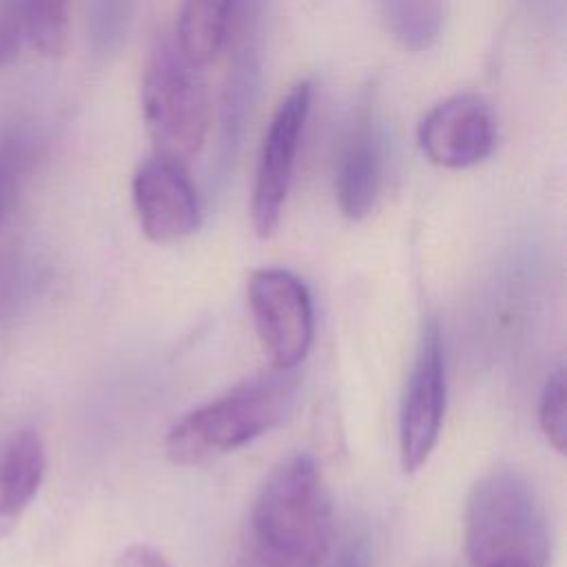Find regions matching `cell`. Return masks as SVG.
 <instances>
[{
    "label": "cell",
    "instance_id": "obj_5",
    "mask_svg": "<svg viewBox=\"0 0 567 567\" xmlns=\"http://www.w3.org/2000/svg\"><path fill=\"white\" fill-rule=\"evenodd\" d=\"M248 306L272 365L295 370L315 337V308L306 281L286 268H259L248 281Z\"/></svg>",
    "mask_w": 567,
    "mask_h": 567
},
{
    "label": "cell",
    "instance_id": "obj_17",
    "mask_svg": "<svg viewBox=\"0 0 567 567\" xmlns=\"http://www.w3.org/2000/svg\"><path fill=\"white\" fill-rule=\"evenodd\" d=\"M567 388H565V370L558 368L551 372L540 390L538 399V423L547 441L556 452H565L567 443Z\"/></svg>",
    "mask_w": 567,
    "mask_h": 567
},
{
    "label": "cell",
    "instance_id": "obj_10",
    "mask_svg": "<svg viewBox=\"0 0 567 567\" xmlns=\"http://www.w3.org/2000/svg\"><path fill=\"white\" fill-rule=\"evenodd\" d=\"M496 144V120L476 93H456L439 102L419 124L423 155L443 168L481 164Z\"/></svg>",
    "mask_w": 567,
    "mask_h": 567
},
{
    "label": "cell",
    "instance_id": "obj_2",
    "mask_svg": "<svg viewBox=\"0 0 567 567\" xmlns=\"http://www.w3.org/2000/svg\"><path fill=\"white\" fill-rule=\"evenodd\" d=\"M295 394V372L272 365L175 421L164 452L175 465H206L277 427L290 414Z\"/></svg>",
    "mask_w": 567,
    "mask_h": 567
},
{
    "label": "cell",
    "instance_id": "obj_8",
    "mask_svg": "<svg viewBox=\"0 0 567 567\" xmlns=\"http://www.w3.org/2000/svg\"><path fill=\"white\" fill-rule=\"evenodd\" d=\"M261 0H241L233 24L235 49L228 60V71L219 104V144L217 166L226 171L241 148L246 126L250 122L259 84H261ZM230 31V33H233Z\"/></svg>",
    "mask_w": 567,
    "mask_h": 567
},
{
    "label": "cell",
    "instance_id": "obj_14",
    "mask_svg": "<svg viewBox=\"0 0 567 567\" xmlns=\"http://www.w3.org/2000/svg\"><path fill=\"white\" fill-rule=\"evenodd\" d=\"M381 11L388 31L408 51H425L441 38L445 0H381Z\"/></svg>",
    "mask_w": 567,
    "mask_h": 567
},
{
    "label": "cell",
    "instance_id": "obj_12",
    "mask_svg": "<svg viewBox=\"0 0 567 567\" xmlns=\"http://www.w3.org/2000/svg\"><path fill=\"white\" fill-rule=\"evenodd\" d=\"M44 478V445L35 427L0 423V538L9 536Z\"/></svg>",
    "mask_w": 567,
    "mask_h": 567
},
{
    "label": "cell",
    "instance_id": "obj_13",
    "mask_svg": "<svg viewBox=\"0 0 567 567\" xmlns=\"http://www.w3.org/2000/svg\"><path fill=\"white\" fill-rule=\"evenodd\" d=\"M241 0H182L175 42L182 53L204 66L230 38Z\"/></svg>",
    "mask_w": 567,
    "mask_h": 567
},
{
    "label": "cell",
    "instance_id": "obj_21",
    "mask_svg": "<svg viewBox=\"0 0 567 567\" xmlns=\"http://www.w3.org/2000/svg\"><path fill=\"white\" fill-rule=\"evenodd\" d=\"M485 567H547L545 563L536 560V558H527V556H512V558H501V560H494Z\"/></svg>",
    "mask_w": 567,
    "mask_h": 567
},
{
    "label": "cell",
    "instance_id": "obj_6",
    "mask_svg": "<svg viewBox=\"0 0 567 567\" xmlns=\"http://www.w3.org/2000/svg\"><path fill=\"white\" fill-rule=\"evenodd\" d=\"M312 95V80H299L281 97L268 124L250 202L252 228L261 239H268L279 228Z\"/></svg>",
    "mask_w": 567,
    "mask_h": 567
},
{
    "label": "cell",
    "instance_id": "obj_18",
    "mask_svg": "<svg viewBox=\"0 0 567 567\" xmlns=\"http://www.w3.org/2000/svg\"><path fill=\"white\" fill-rule=\"evenodd\" d=\"M24 38L20 0H0V66L9 64Z\"/></svg>",
    "mask_w": 567,
    "mask_h": 567
},
{
    "label": "cell",
    "instance_id": "obj_16",
    "mask_svg": "<svg viewBox=\"0 0 567 567\" xmlns=\"http://www.w3.org/2000/svg\"><path fill=\"white\" fill-rule=\"evenodd\" d=\"M133 11L135 0H91L89 33L97 55H113L122 47L133 22Z\"/></svg>",
    "mask_w": 567,
    "mask_h": 567
},
{
    "label": "cell",
    "instance_id": "obj_7",
    "mask_svg": "<svg viewBox=\"0 0 567 567\" xmlns=\"http://www.w3.org/2000/svg\"><path fill=\"white\" fill-rule=\"evenodd\" d=\"M445 350L439 321L423 323L399 414V452L405 472L425 465L439 443L445 414Z\"/></svg>",
    "mask_w": 567,
    "mask_h": 567
},
{
    "label": "cell",
    "instance_id": "obj_3",
    "mask_svg": "<svg viewBox=\"0 0 567 567\" xmlns=\"http://www.w3.org/2000/svg\"><path fill=\"white\" fill-rule=\"evenodd\" d=\"M463 536L472 567L512 556L549 563L545 512L527 478L514 470H492L472 485L465 501Z\"/></svg>",
    "mask_w": 567,
    "mask_h": 567
},
{
    "label": "cell",
    "instance_id": "obj_1",
    "mask_svg": "<svg viewBox=\"0 0 567 567\" xmlns=\"http://www.w3.org/2000/svg\"><path fill=\"white\" fill-rule=\"evenodd\" d=\"M332 505L317 461L292 452L261 483L235 567H319L330 549Z\"/></svg>",
    "mask_w": 567,
    "mask_h": 567
},
{
    "label": "cell",
    "instance_id": "obj_4",
    "mask_svg": "<svg viewBox=\"0 0 567 567\" xmlns=\"http://www.w3.org/2000/svg\"><path fill=\"white\" fill-rule=\"evenodd\" d=\"M142 113L155 155L188 166L204 146L210 106L202 66L182 53L175 38H157L148 53Z\"/></svg>",
    "mask_w": 567,
    "mask_h": 567
},
{
    "label": "cell",
    "instance_id": "obj_15",
    "mask_svg": "<svg viewBox=\"0 0 567 567\" xmlns=\"http://www.w3.org/2000/svg\"><path fill=\"white\" fill-rule=\"evenodd\" d=\"M24 35L44 58H60L69 47L71 0H20Z\"/></svg>",
    "mask_w": 567,
    "mask_h": 567
},
{
    "label": "cell",
    "instance_id": "obj_9",
    "mask_svg": "<svg viewBox=\"0 0 567 567\" xmlns=\"http://www.w3.org/2000/svg\"><path fill=\"white\" fill-rule=\"evenodd\" d=\"M131 190L140 226L151 241L175 244L199 226V197L184 164L153 155L137 166Z\"/></svg>",
    "mask_w": 567,
    "mask_h": 567
},
{
    "label": "cell",
    "instance_id": "obj_19",
    "mask_svg": "<svg viewBox=\"0 0 567 567\" xmlns=\"http://www.w3.org/2000/svg\"><path fill=\"white\" fill-rule=\"evenodd\" d=\"M328 567H370L368 540L363 536L346 540Z\"/></svg>",
    "mask_w": 567,
    "mask_h": 567
},
{
    "label": "cell",
    "instance_id": "obj_20",
    "mask_svg": "<svg viewBox=\"0 0 567 567\" xmlns=\"http://www.w3.org/2000/svg\"><path fill=\"white\" fill-rule=\"evenodd\" d=\"M115 567H171V565L157 549L148 545H131L117 556Z\"/></svg>",
    "mask_w": 567,
    "mask_h": 567
},
{
    "label": "cell",
    "instance_id": "obj_11",
    "mask_svg": "<svg viewBox=\"0 0 567 567\" xmlns=\"http://www.w3.org/2000/svg\"><path fill=\"white\" fill-rule=\"evenodd\" d=\"M383 131L377 106L363 95L339 142L334 162V195L341 213L359 221L370 215L383 182Z\"/></svg>",
    "mask_w": 567,
    "mask_h": 567
}]
</instances>
